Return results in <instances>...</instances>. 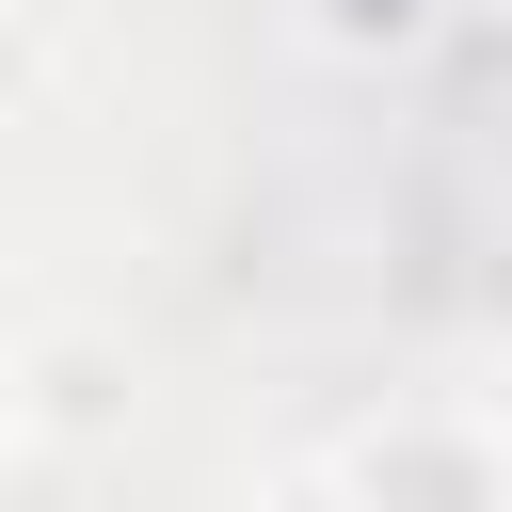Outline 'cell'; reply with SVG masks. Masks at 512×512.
<instances>
[{"instance_id":"1","label":"cell","mask_w":512,"mask_h":512,"mask_svg":"<svg viewBox=\"0 0 512 512\" xmlns=\"http://www.w3.org/2000/svg\"><path fill=\"white\" fill-rule=\"evenodd\" d=\"M32 448V352H0V464Z\"/></svg>"}]
</instances>
